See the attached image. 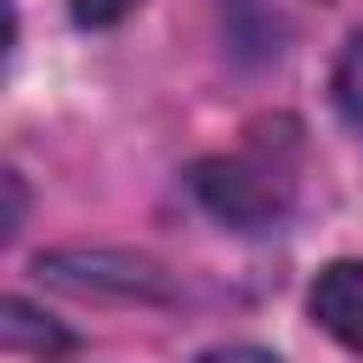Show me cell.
<instances>
[{
	"instance_id": "2",
	"label": "cell",
	"mask_w": 363,
	"mask_h": 363,
	"mask_svg": "<svg viewBox=\"0 0 363 363\" xmlns=\"http://www.w3.org/2000/svg\"><path fill=\"white\" fill-rule=\"evenodd\" d=\"M40 278L74 289V295H113V301H164L170 278L125 250H51L40 255Z\"/></svg>"
},
{
	"instance_id": "7",
	"label": "cell",
	"mask_w": 363,
	"mask_h": 363,
	"mask_svg": "<svg viewBox=\"0 0 363 363\" xmlns=\"http://www.w3.org/2000/svg\"><path fill=\"white\" fill-rule=\"evenodd\" d=\"M199 363H278V357L261 352V346H216V352H204Z\"/></svg>"
},
{
	"instance_id": "3",
	"label": "cell",
	"mask_w": 363,
	"mask_h": 363,
	"mask_svg": "<svg viewBox=\"0 0 363 363\" xmlns=\"http://www.w3.org/2000/svg\"><path fill=\"white\" fill-rule=\"evenodd\" d=\"M312 323L323 335H335L340 346L363 352V261H329L306 295Z\"/></svg>"
},
{
	"instance_id": "5",
	"label": "cell",
	"mask_w": 363,
	"mask_h": 363,
	"mask_svg": "<svg viewBox=\"0 0 363 363\" xmlns=\"http://www.w3.org/2000/svg\"><path fill=\"white\" fill-rule=\"evenodd\" d=\"M335 102L363 130V34H352L346 51H340V62H335Z\"/></svg>"
},
{
	"instance_id": "1",
	"label": "cell",
	"mask_w": 363,
	"mask_h": 363,
	"mask_svg": "<svg viewBox=\"0 0 363 363\" xmlns=\"http://www.w3.org/2000/svg\"><path fill=\"white\" fill-rule=\"evenodd\" d=\"M193 193L210 216L233 227H261L284 210L289 199V170H278L261 153H233V159H204L193 164Z\"/></svg>"
},
{
	"instance_id": "6",
	"label": "cell",
	"mask_w": 363,
	"mask_h": 363,
	"mask_svg": "<svg viewBox=\"0 0 363 363\" xmlns=\"http://www.w3.org/2000/svg\"><path fill=\"white\" fill-rule=\"evenodd\" d=\"M119 11H130V0H74V17L79 23H113Z\"/></svg>"
},
{
	"instance_id": "4",
	"label": "cell",
	"mask_w": 363,
	"mask_h": 363,
	"mask_svg": "<svg viewBox=\"0 0 363 363\" xmlns=\"http://www.w3.org/2000/svg\"><path fill=\"white\" fill-rule=\"evenodd\" d=\"M0 335H6V352H17V357H57V352H68V335L51 318H40L28 301H6Z\"/></svg>"
}]
</instances>
